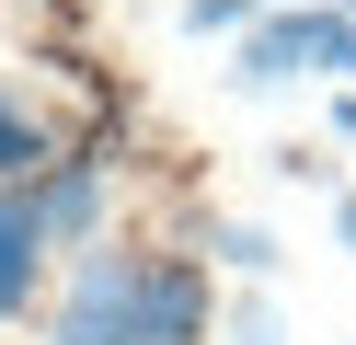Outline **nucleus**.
<instances>
[{"mask_svg":"<svg viewBox=\"0 0 356 345\" xmlns=\"http://www.w3.org/2000/svg\"><path fill=\"white\" fill-rule=\"evenodd\" d=\"M287 81H356V12H333V0L264 12L230 58V92H287Z\"/></svg>","mask_w":356,"mask_h":345,"instance_id":"nucleus-1","label":"nucleus"},{"mask_svg":"<svg viewBox=\"0 0 356 345\" xmlns=\"http://www.w3.org/2000/svg\"><path fill=\"white\" fill-rule=\"evenodd\" d=\"M218 334V288L195 253H149L138 242V299H127V345H207Z\"/></svg>","mask_w":356,"mask_h":345,"instance_id":"nucleus-2","label":"nucleus"},{"mask_svg":"<svg viewBox=\"0 0 356 345\" xmlns=\"http://www.w3.org/2000/svg\"><path fill=\"white\" fill-rule=\"evenodd\" d=\"M127 299H138V242L70 253V288L47 311V345H127Z\"/></svg>","mask_w":356,"mask_h":345,"instance_id":"nucleus-3","label":"nucleus"},{"mask_svg":"<svg viewBox=\"0 0 356 345\" xmlns=\"http://www.w3.org/2000/svg\"><path fill=\"white\" fill-rule=\"evenodd\" d=\"M104 196H115V161H104V150H58L47 173H35L47 242H58V253H92V242H104Z\"/></svg>","mask_w":356,"mask_h":345,"instance_id":"nucleus-4","label":"nucleus"},{"mask_svg":"<svg viewBox=\"0 0 356 345\" xmlns=\"http://www.w3.org/2000/svg\"><path fill=\"white\" fill-rule=\"evenodd\" d=\"M47 219H35V184H0V322H24L47 299Z\"/></svg>","mask_w":356,"mask_h":345,"instance_id":"nucleus-5","label":"nucleus"},{"mask_svg":"<svg viewBox=\"0 0 356 345\" xmlns=\"http://www.w3.org/2000/svg\"><path fill=\"white\" fill-rule=\"evenodd\" d=\"M58 161V127H47V104H35L24 81H0V184H35Z\"/></svg>","mask_w":356,"mask_h":345,"instance_id":"nucleus-6","label":"nucleus"},{"mask_svg":"<svg viewBox=\"0 0 356 345\" xmlns=\"http://www.w3.org/2000/svg\"><path fill=\"white\" fill-rule=\"evenodd\" d=\"M207 253H218L230 276H276V265H287V253H276V230H253V219H218V230H207Z\"/></svg>","mask_w":356,"mask_h":345,"instance_id":"nucleus-7","label":"nucleus"},{"mask_svg":"<svg viewBox=\"0 0 356 345\" xmlns=\"http://www.w3.org/2000/svg\"><path fill=\"white\" fill-rule=\"evenodd\" d=\"M264 0H184V35H253Z\"/></svg>","mask_w":356,"mask_h":345,"instance_id":"nucleus-8","label":"nucleus"},{"mask_svg":"<svg viewBox=\"0 0 356 345\" xmlns=\"http://www.w3.org/2000/svg\"><path fill=\"white\" fill-rule=\"evenodd\" d=\"M230 345H287V322L264 311V299H241V311H230Z\"/></svg>","mask_w":356,"mask_h":345,"instance_id":"nucleus-9","label":"nucleus"},{"mask_svg":"<svg viewBox=\"0 0 356 345\" xmlns=\"http://www.w3.org/2000/svg\"><path fill=\"white\" fill-rule=\"evenodd\" d=\"M333 242L356 253V184H345V196H333Z\"/></svg>","mask_w":356,"mask_h":345,"instance_id":"nucleus-10","label":"nucleus"},{"mask_svg":"<svg viewBox=\"0 0 356 345\" xmlns=\"http://www.w3.org/2000/svg\"><path fill=\"white\" fill-rule=\"evenodd\" d=\"M333 12H356V0H333Z\"/></svg>","mask_w":356,"mask_h":345,"instance_id":"nucleus-11","label":"nucleus"}]
</instances>
